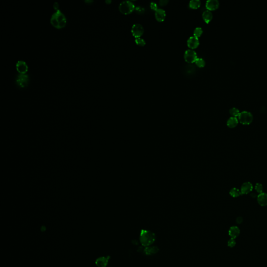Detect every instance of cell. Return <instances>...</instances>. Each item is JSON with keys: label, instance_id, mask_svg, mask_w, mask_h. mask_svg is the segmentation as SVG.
I'll list each match as a JSON object with an SVG mask.
<instances>
[{"label": "cell", "instance_id": "1", "mask_svg": "<svg viewBox=\"0 0 267 267\" xmlns=\"http://www.w3.org/2000/svg\"><path fill=\"white\" fill-rule=\"evenodd\" d=\"M50 22L55 28L61 29L64 28L67 24V19L60 10H58L52 16Z\"/></svg>", "mask_w": 267, "mask_h": 267}, {"label": "cell", "instance_id": "2", "mask_svg": "<svg viewBox=\"0 0 267 267\" xmlns=\"http://www.w3.org/2000/svg\"><path fill=\"white\" fill-rule=\"evenodd\" d=\"M156 240V235L151 231L142 230L140 235V242L144 247L151 245Z\"/></svg>", "mask_w": 267, "mask_h": 267}, {"label": "cell", "instance_id": "3", "mask_svg": "<svg viewBox=\"0 0 267 267\" xmlns=\"http://www.w3.org/2000/svg\"><path fill=\"white\" fill-rule=\"evenodd\" d=\"M135 5L129 1H125L121 2L119 5V10L121 13L127 15L130 14L134 11Z\"/></svg>", "mask_w": 267, "mask_h": 267}, {"label": "cell", "instance_id": "4", "mask_svg": "<svg viewBox=\"0 0 267 267\" xmlns=\"http://www.w3.org/2000/svg\"><path fill=\"white\" fill-rule=\"evenodd\" d=\"M239 121L243 125H249L252 123L253 121V115L250 112H242L239 115Z\"/></svg>", "mask_w": 267, "mask_h": 267}, {"label": "cell", "instance_id": "5", "mask_svg": "<svg viewBox=\"0 0 267 267\" xmlns=\"http://www.w3.org/2000/svg\"><path fill=\"white\" fill-rule=\"evenodd\" d=\"M184 57L185 61L188 63H194L198 58L196 52L192 49L186 50Z\"/></svg>", "mask_w": 267, "mask_h": 267}, {"label": "cell", "instance_id": "6", "mask_svg": "<svg viewBox=\"0 0 267 267\" xmlns=\"http://www.w3.org/2000/svg\"><path fill=\"white\" fill-rule=\"evenodd\" d=\"M144 32V29L142 26V25L140 24H136L133 25L131 28V33L133 34V36L135 37L136 38H140V37L143 35Z\"/></svg>", "mask_w": 267, "mask_h": 267}, {"label": "cell", "instance_id": "7", "mask_svg": "<svg viewBox=\"0 0 267 267\" xmlns=\"http://www.w3.org/2000/svg\"><path fill=\"white\" fill-rule=\"evenodd\" d=\"M29 78L28 75L26 74H20L17 77V84L22 88H25L28 85Z\"/></svg>", "mask_w": 267, "mask_h": 267}, {"label": "cell", "instance_id": "8", "mask_svg": "<svg viewBox=\"0 0 267 267\" xmlns=\"http://www.w3.org/2000/svg\"><path fill=\"white\" fill-rule=\"evenodd\" d=\"M16 70L20 74H25L28 71V67L26 63L23 61H19L16 65Z\"/></svg>", "mask_w": 267, "mask_h": 267}, {"label": "cell", "instance_id": "9", "mask_svg": "<svg viewBox=\"0 0 267 267\" xmlns=\"http://www.w3.org/2000/svg\"><path fill=\"white\" fill-rule=\"evenodd\" d=\"M187 45L189 48L195 49L197 48L199 45V40L196 37H191L187 40Z\"/></svg>", "mask_w": 267, "mask_h": 267}, {"label": "cell", "instance_id": "10", "mask_svg": "<svg viewBox=\"0 0 267 267\" xmlns=\"http://www.w3.org/2000/svg\"><path fill=\"white\" fill-rule=\"evenodd\" d=\"M219 2L217 0H208L206 3V7L208 11H214L219 6Z\"/></svg>", "mask_w": 267, "mask_h": 267}, {"label": "cell", "instance_id": "11", "mask_svg": "<svg viewBox=\"0 0 267 267\" xmlns=\"http://www.w3.org/2000/svg\"><path fill=\"white\" fill-rule=\"evenodd\" d=\"M253 186L250 182L244 183L241 186V192L242 195L248 194L252 191Z\"/></svg>", "mask_w": 267, "mask_h": 267}, {"label": "cell", "instance_id": "12", "mask_svg": "<svg viewBox=\"0 0 267 267\" xmlns=\"http://www.w3.org/2000/svg\"><path fill=\"white\" fill-rule=\"evenodd\" d=\"M166 17V11L161 9L158 8L157 10L155 12V17L157 21L159 22H162L164 21Z\"/></svg>", "mask_w": 267, "mask_h": 267}, {"label": "cell", "instance_id": "13", "mask_svg": "<svg viewBox=\"0 0 267 267\" xmlns=\"http://www.w3.org/2000/svg\"><path fill=\"white\" fill-rule=\"evenodd\" d=\"M257 201L259 205L262 207L267 206V194L262 192L257 196Z\"/></svg>", "mask_w": 267, "mask_h": 267}, {"label": "cell", "instance_id": "14", "mask_svg": "<svg viewBox=\"0 0 267 267\" xmlns=\"http://www.w3.org/2000/svg\"><path fill=\"white\" fill-rule=\"evenodd\" d=\"M110 257H101L97 259L96 264L98 267H106L108 265Z\"/></svg>", "mask_w": 267, "mask_h": 267}, {"label": "cell", "instance_id": "15", "mask_svg": "<svg viewBox=\"0 0 267 267\" xmlns=\"http://www.w3.org/2000/svg\"><path fill=\"white\" fill-rule=\"evenodd\" d=\"M239 234H240V230L237 226H233L229 229V235L232 239H235L236 237L239 236Z\"/></svg>", "mask_w": 267, "mask_h": 267}, {"label": "cell", "instance_id": "16", "mask_svg": "<svg viewBox=\"0 0 267 267\" xmlns=\"http://www.w3.org/2000/svg\"><path fill=\"white\" fill-rule=\"evenodd\" d=\"M239 122V119H237V118L232 116L227 120V126L230 128H234L237 126Z\"/></svg>", "mask_w": 267, "mask_h": 267}, {"label": "cell", "instance_id": "17", "mask_svg": "<svg viewBox=\"0 0 267 267\" xmlns=\"http://www.w3.org/2000/svg\"><path fill=\"white\" fill-rule=\"evenodd\" d=\"M144 252L147 255H151L157 253L159 252V248L157 246H148L145 248Z\"/></svg>", "mask_w": 267, "mask_h": 267}, {"label": "cell", "instance_id": "18", "mask_svg": "<svg viewBox=\"0 0 267 267\" xmlns=\"http://www.w3.org/2000/svg\"><path fill=\"white\" fill-rule=\"evenodd\" d=\"M213 18V14L210 11H205L202 14V18L207 24L209 23L212 20Z\"/></svg>", "mask_w": 267, "mask_h": 267}, {"label": "cell", "instance_id": "19", "mask_svg": "<svg viewBox=\"0 0 267 267\" xmlns=\"http://www.w3.org/2000/svg\"><path fill=\"white\" fill-rule=\"evenodd\" d=\"M201 2L199 0H192L189 2V6L190 8L196 10L200 6Z\"/></svg>", "mask_w": 267, "mask_h": 267}, {"label": "cell", "instance_id": "20", "mask_svg": "<svg viewBox=\"0 0 267 267\" xmlns=\"http://www.w3.org/2000/svg\"><path fill=\"white\" fill-rule=\"evenodd\" d=\"M230 195L233 197L236 198L241 196L242 194L241 191H239V189L236 188H233L230 192Z\"/></svg>", "mask_w": 267, "mask_h": 267}, {"label": "cell", "instance_id": "21", "mask_svg": "<svg viewBox=\"0 0 267 267\" xmlns=\"http://www.w3.org/2000/svg\"><path fill=\"white\" fill-rule=\"evenodd\" d=\"M230 114L233 116V117H239V115L240 114V112H239V110L237 108H231V109L230 110Z\"/></svg>", "mask_w": 267, "mask_h": 267}, {"label": "cell", "instance_id": "22", "mask_svg": "<svg viewBox=\"0 0 267 267\" xmlns=\"http://www.w3.org/2000/svg\"><path fill=\"white\" fill-rule=\"evenodd\" d=\"M195 64L198 67H199L200 68L204 67L206 65V63L205 60L202 58H197V60L195 61Z\"/></svg>", "mask_w": 267, "mask_h": 267}, {"label": "cell", "instance_id": "23", "mask_svg": "<svg viewBox=\"0 0 267 267\" xmlns=\"http://www.w3.org/2000/svg\"><path fill=\"white\" fill-rule=\"evenodd\" d=\"M202 33H203V30L202 28L201 27H197L194 32V36L198 38L202 35Z\"/></svg>", "mask_w": 267, "mask_h": 267}, {"label": "cell", "instance_id": "24", "mask_svg": "<svg viewBox=\"0 0 267 267\" xmlns=\"http://www.w3.org/2000/svg\"><path fill=\"white\" fill-rule=\"evenodd\" d=\"M135 41L136 44L140 46V47H144V46L146 45V41L143 39L141 38H136Z\"/></svg>", "mask_w": 267, "mask_h": 267}, {"label": "cell", "instance_id": "25", "mask_svg": "<svg viewBox=\"0 0 267 267\" xmlns=\"http://www.w3.org/2000/svg\"><path fill=\"white\" fill-rule=\"evenodd\" d=\"M255 190L259 194L262 193L263 192V187L261 184L260 183H257L255 185Z\"/></svg>", "mask_w": 267, "mask_h": 267}, {"label": "cell", "instance_id": "26", "mask_svg": "<svg viewBox=\"0 0 267 267\" xmlns=\"http://www.w3.org/2000/svg\"><path fill=\"white\" fill-rule=\"evenodd\" d=\"M227 245L230 247H234L236 245L235 239L231 238V239L228 241Z\"/></svg>", "mask_w": 267, "mask_h": 267}, {"label": "cell", "instance_id": "27", "mask_svg": "<svg viewBox=\"0 0 267 267\" xmlns=\"http://www.w3.org/2000/svg\"><path fill=\"white\" fill-rule=\"evenodd\" d=\"M150 7H151L152 10L154 11L155 12L158 9V6L157 5V4L156 3H154V2L151 3V4H150Z\"/></svg>", "mask_w": 267, "mask_h": 267}, {"label": "cell", "instance_id": "28", "mask_svg": "<svg viewBox=\"0 0 267 267\" xmlns=\"http://www.w3.org/2000/svg\"><path fill=\"white\" fill-rule=\"evenodd\" d=\"M168 2H169V1L168 0H161L159 1V4L162 6H163L166 5L168 3Z\"/></svg>", "mask_w": 267, "mask_h": 267}, {"label": "cell", "instance_id": "29", "mask_svg": "<svg viewBox=\"0 0 267 267\" xmlns=\"http://www.w3.org/2000/svg\"><path fill=\"white\" fill-rule=\"evenodd\" d=\"M243 222V219L241 217H238L236 219V222L238 224H241V223Z\"/></svg>", "mask_w": 267, "mask_h": 267}]
</instances>
